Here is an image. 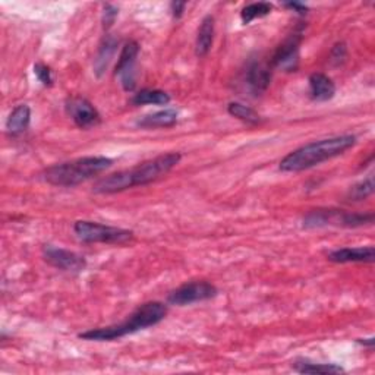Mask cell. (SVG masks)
I'll list each match as a JSON object with an SVG mask.
<instances>
[{"mask_svg":"<svg viewBox=\"0 0 375 375\" xmlns=\"http://www.w3.org/2000/svg\"><path fill=\"white\" fill-rule=\"evenodd\" d=\"M346 57H348L346 44L345 43H337L333 47V50H332V62H333V65H336V66L341 65L343 62L346 60Z\"/></svg>","mask_w":375,"mask_h":375,"instance_id":"25","label":"cell"},{"mask_svg":"<svg viewBox=\"0 0 375 375\" xmlns=\"http://www.w3.org/2000/svg\"><path fill=\"white\" fill-rule=\"evenodd\" d=\"M185 8H186L185 2H171L170 3V10H171V15H174L175 18L182 17L183 12H185Z\"/></svg>","mask_w":375,"mask_h":375,"instance_id":"27","label":"cell"},{"mask_svg":"<svg viewBox=\"0 0 375 375\" xmlns=\"http://www.w3.org/2000/svg\"><path fill=\"white\" fill-rule=\"evenodd\" d=\"M356 144L355 135H337L332 138H325L314 143L305 144L295 151L289 153L286 157L280 162L281 171H304L316 167L324 162L332 160L339 155L345 154Z\"/></svg>","mask_w":375,"mask_h":375,"instance_id":"2","label":"cell"},{"mask_svg":"<svg viewBox=\"0 0 375 375\" xmlns=\"http://www.w3.org/2000/svg\"><path fill=\"white\" fill-rule=\"evenodd\" d=\"M78 239L85 243H113L125 245L134 239V232L115 226L100 225L96 222L80 220L73 225Z\"/></svg>","mask_w":375,"mask_h":375,"instance_id":"5","label":"cell"},{"mask_svg":"<svg viewBox=\"0 0 375 375\" xmlns=\"http://www.w3.org/2000/svg\"><path fill=\"white\" fill-rule=\"evenodd\" d=\"M167 316V306L163 302H147L138 306L132 314L120 324L108 325L101 328H92L85 333H81L80 337L84 340H96V341H112L122 339L125 336L134 334L139 330H146L148 327L157 325Z\"/></svg>","mask_w":375,"mask_h":375,"instance_id":"3","label":"cell"},{"mask_svg":"<svg viewBox=\"0 0 375 375\" xmlns=\"http://www.w3.org/2000/svg\"><path fill=\"white\" fill-rule=\"evenodd\" d=\"M139 55V44L134 40L125 43L119 55L115 73L119 76L120 84L125 91H132L136 85V57Z\"/></svg>","mask_w":375,"mask_h":375,"instance_id":"8","label":"cell"},{"mask_svg":"<svg viewBox=\"0 0 375 375\" xmlns=\"http://www.w3.org/2000/svg\"><path fill=\"white\" fill-rule=\"evenodd\" d=\"M293 369L299 374H341L345 372L341 367L336 364H318L311 362L308 359H298L293 362Z\"/></svg>","mask_w":375,"mask_h":375,"instance_id":"20","label":"cell"},{"mask_svg":"<svg viewBox=\"0 0 375 375\" xmlns=\"http://www.w3.org/2000/svg\"><path fill=\"white\" fill-rule=\"evenodd\" d=\"M118 44H119V41L112 36H106L104 40L101 41L97 56H96V60H94V72H96L97 76H101L104 73V71L107 69L108 64H111V60L113 59V56L116 53Z\"/></svg>","mask_w":375,"mask_h":375,"instance_id":"16","label":"cell"},{"mask_svg":"<svg viewBox=\"0 0 375 375\" xmlns=\"http://www.w3.org/2000/svg\"><path fill=\"white\" fill-rule=\"evenodd\" d=\"M273 9L271 3L267 2H258V3H251L242 9L241 12V18L243 24H251L257 18H264L270 15Z\"/></svg>","mask_w":375,"mask_h":375,"instance_id":"22","label":"cell"},{"mask_svg":"<svg viewBox=\"0 0 375 375\" xmlns=\"http://www.w3.org/2000/svg\"><path fill=\"white\" fill-rule=\"evenodd\" d=\"M309 94L316 101H328L334 97L336 84L324 73H312L309 76Z\"/></svg>","mask_w":375,"mask_h":375,"instance_id":"14","label":"cell"},{"mask_svg":"<svg viewBox=\"0 0 375 375\" xmlns=\"http://www.w3.org/2000/svg\"><path fill=\"white\" fill-rule=\"evenodd\" d=\"M43 257L45 262L62 271L81 273L87 267V261L83 255L53 245H45L43 248Z\"/></svg>","mask_w":375,"mask_h":375,"instance_id":"9","label":"cell"},{"mask_svg":"<svg viewBox=\"0 0 375 375\" xmlns=\"http://www.w3.org/2000/svg\"><path fill=\"white\" fill-rule=\"evenodd\" d=\"M119 9L113 5H106L104 6V12H103V25L104 28H111L118 17Z\"/></svg>","mask_w":375,"mask_h":375,"instance_id":"26","label":"cell"},{"mask_svg":"<svg viewBox=\"0 0 375 375\" xmlns=\"http://www.w3.org/2000/svg\"><path fill=\"white\" fill-rule=\"evenodd\" d=\"M285 6H286V8H289V9H293L295 12H298L299 15H305V13H306V10H308V8H306L304 3L290 2V3H285Z\"/></svg>","mask_w":375,"mask_h":375,"instance_id":"28","label":"cell"},{"mask_svg":"<svg viewBox=\"0 0 375 375\" xmlns=\"http://www.w3.org/2000/svg\"><path fill=\"white\" fill-rule=\"evenodd\" d=\"M372 194H374V178L368 176L351 188L348 198L351 201H364Z\"/></svg>","mask_w":375,"mask_h":375,"instance_id":"23","label":"cell"},{"mask_svg":"<svg viewBox=\"0 0 375 375\" xmlns=\"http://www.w3.org/2000/svg\"><path fill=\"white\" fill-rule=\"evenodd\" d=\"M217 295V288L208 281H191V283H185L181 288L170 292L167 296V302L170 305L176 306H186L197 302H204L213 299Z\"/></svg>","mask_w":375,"mask_h":375,"instance_id":"7","label":"cell"},{"mask_svg":"<svg viewBox=\"0 0 375 375\" xmlns=\"http://www.w3.org/2000/svg\"><path fill=\"white\" fill-rule=\"evenodd\" d=\"M66 113L75 122L76 127L88 129L100 123L101 118L96 107H94L87 99L83 97H71L66 100Z\"/></svg>","mask_w":375,"mask_h":375,"instance_id":"11","label":"cell"},{"mask_svg":"<svg viewBox=\"0 0 375 375\" xmlns=\"http://www.w3.org/2000/svg\"><path fill=\"white\" fill-rule=\"evenodd\" d=\"M181 159V153H166L132 169L116 171V174L97 181L96 185H94V192L116 194L131 190V188L135 186L150 185L166 176L170 170H174L179 164Z\"/></svg>","mask_w":375,"mask_h":375,"instance_id":"1","label":"cell"},{"mask_svg":"<svg viewBox=\"0 0 375 375\" xmlns=\"http://www.w3.org/2000/svg\"><path fill=\"white\" fill-rule=\"evenodd\" d=\"M358 343H361V345L368 346V348H374L375 339L374 337H369V339H358Z\"/></svg>","mask_w":375,"mask_h":375,"instance_id":"29","label":"cell"},{"mask_svg":"<svg viewBox=\"0 0 375 375\" xmlns=\"http://www.w3.org/2000/svg\"><path fill=\"white\" fill-rule=\"evenodd\" d=\"M31 122V108L27 104H20L10 112L6 120V129L12 135H20L25 132Z\"/></svg>","mask_w":375,"mask_h":375,"instance_id":"18","label":"cell"},{"mask_svg":"<svg viewBox=\"0 0 375 375\" xmlns=\"http://www.w3.org/2000/svg\"><path fill=\"white\" fill-rule=\"evenodd\" d=\"M178 122V112L174 108H164V111L146 115L136 120L139 128L155 129V128H171Z\"/></svg>","mask_w":375,"mask_h":375,"instance_id":"15","label":"cell"},{"mask_svg":"<svg viewBox=\"0 0 375 375\" xmlns=\"http://www.w3.org/2000/svg\"><path fill=\"white\" fill-rule=\"evenodd\" d=\"M170 96L163 90H151L146 88L141 90L139 92L134 94L131 103L134 106H146V104H154V106H166L170 103Z\"/></svg>","mask_w":375,"mask_h":375,"instance_id":"19","label":"cell"},{"mask_svg":"<svg viewBox=\"0 0 375 375\" xmlns=\"http://www.w3.org/2000/svg\"><path fill=\"white\" fill-rule=\"evenodd\" d=\"M227 112L230 116L236 118L248 125H257L261 122V116L254 111L253 107L245 106L239 101H232L227 106Z\"/></svg>","mask_w":375,"mask_h":375,"instance_id":"21","label":"cell"},{"mask_svg":"<svg viewBox=\"0 0 375 375\" xmlns=\"http://www.w3.org/2000/svg\"><path fill=\"white\" fill-rule=\"evenodd\" d=\"M34 73L37 76V80L44 85V87H50L53 84V76L50 68L44 65V64H36L34 65Z\"/></svg>","mask_w":375,"mask_h":375,"instance_id":"24","label":"cell"},{"mask_svg":"<svg viewBox=\"0 0 375 375\" xmlns=\"http://www.w3.org/2000/svg\"><path fill=\"white\" fill-rule=\"evenodd\" d=\"M302 41L301 33L292 34L283 44L277 47L273 55L271 65L277 69L295 72L299 66V45Z\"/></svg>","mask_w":375,"mask_h":375,"instance_id":"10","label":"cell"},{"mask_svg":"<svg viewBox=\"0 0 375 375\" xmlns=\"http://www.w3.org/2000/svg\"><path fill=\"white\" fill-rule=\"evenodd\" d=\"M374 222V213H351L341 210H314L304 218L305 227H323L328 225L343 227H361Z\"/></svg>","mask_w":375,"mask_h":375,"instance_id":"6","label":"cell"},{"mask_svg":"<svg viewBox=\"0 0 375 375\" xmlns=\"http://www.w3.org/2000/svg\"><path fill=\"white\" fill-rule=\"evenodd\" d=\"M112 164L113 160L104 155H91L49 167L44 171V179L55 186L72 188L103 174Z\"/></svg>","mask_w":375,"mask_h":375,"instance_id":"4","label":"cell"},{"mask_svg":"<svg viewBox=\"0 0 375 375\" xmlns=\"http://www.w3.org/2000/svg\"><path fill=\"white\" fill-rule=\"evenodd\" d=\"M328 261L337 264L348 262H374L375 249L374 246H359V248H340L328 254Z\"/></svg>","mask_w":375,"mask_h":375,"instance_id":"12","label":"cell"},{"mask_svg":"<svg viewBox=\"0 0 375 375\" xmlns=\"http://www.w3.org/2000/svg\"><path fill=\"white\" fill-rule=\"evenodd\" d=\"M214 41V18L211 15H207V17L202 20L199 29H198V36H197V44H195V50L199 57H206Z\"/></svg>","mask_w":375,"mask_h":375,"instance_id":"17","label":"cell"},{"mask_svg":"<svg viewBox=\"0 0 375 375\" xmlns=\"http://www.w3.org/2000/svg\"><path fill=\"white\" fill-rule=\"evenodd\" d=\"M246 83L255 96H260L261 92L269 88L271 83L270 66L262 64V62H254L246 71Z\"/></svg>","mask_w":375,"mask_h":375,"instance_id":"13","label":"cell"}]
</instances>
